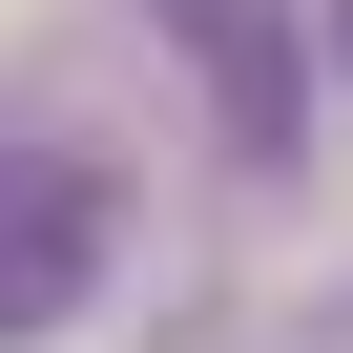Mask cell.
<instances>
[{
  "label": "cell",
  "instance_id": "cell-1",
  "mask_svg": "<svg viewBox=\"0 0 353 353\" xmlns=\"http://www.w3.org/2000/svg\"><path fill=\"white\" fill-rule=\"evenodd\" d=\"M104 291V166L83 145H0V353H42Z\"/></svg>",
  "mask_w": 353,
  "mask_h": 353
},
{
  "label": "cell",
  "instance_id": "cell-3",
  "mask_svg": "<svg viewBox=\"0 0 353 353\" xmlns=\"http://www.w3.org/2000/svg\"><path fill=\"white\" fill-rule=\"evenodd\" d=\"M332 63H353V0H332Z\"/></svg>",
  "mask_w": 353,
  "mask_h": 353
},
{
  "label": "cell",
  "instance_id": "cell-2",
  "mask_svg": "<svg viewBox=\"0 0 353 353\" xmlns=\"http://www.w3.org/2000/svg\"><path fill=\"white\" fill-rule=\"evenodd\" d=\"M145 21H166V63L208 83V125H229L250 166H291V125H312V83H291V21H270V0H145Z\"/></svg>",
  "mask_w": 353,
  "mask_h": 353
}]
</instances>
